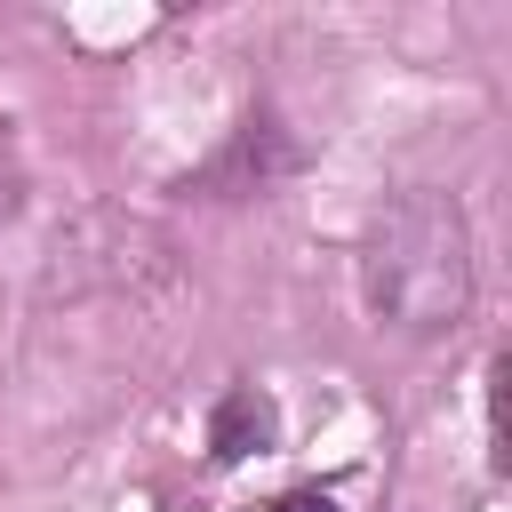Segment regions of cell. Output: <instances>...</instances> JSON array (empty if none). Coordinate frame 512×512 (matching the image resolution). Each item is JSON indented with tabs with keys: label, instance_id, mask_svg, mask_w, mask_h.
I'll return each instance as SVG.
<instances>
[{
	"label": "cell",
	"instance_id": "obj_1",
	"mask_svg": "<svg viewBox=\"0 0 512 512\" xmlns=\"http://www.w3.org/2000/svg\"><path fill=\"white\" fill-rule=\"evenodd\" d=\"M368 304H376V320H392L408 336H440L464 320L472 232H464V208L448 192L416 184L368 224Z\"/></svg>",
	"mask_w": 512,
	"mask_h": 512
},
{
	"label": "cell",
	"instance_id": "obj_2",
	"mask_svg": "<svg viewBox=\"0 0 512 512\" xmlns=\"http://www.w3.org/2000/svg\"><path fill=\"white\" fill-rule=\"evenodd\" d=\"M272 432H280L272 400H264L256 384H232V392L216 400V416H208V456H216V464H240V456L272 448Z\"/></svg>",
	"mask_w": 512,
	"mask_h": 512
},
{
	"label": "cell",
	"instance_id": "obj_3",
	"mask_svg": "<svg viewBox=\"0 0 512 512\" xmlns=\"http://www.w3.org/2000/svg\"><path fill=\"white\" fill-rule=\"evenodd\" d=\"M272 512H336V496H328V488H288Z\"/></svg>",
	"mask_w": 512,
	"mask_h": 512
}]
</instances>
